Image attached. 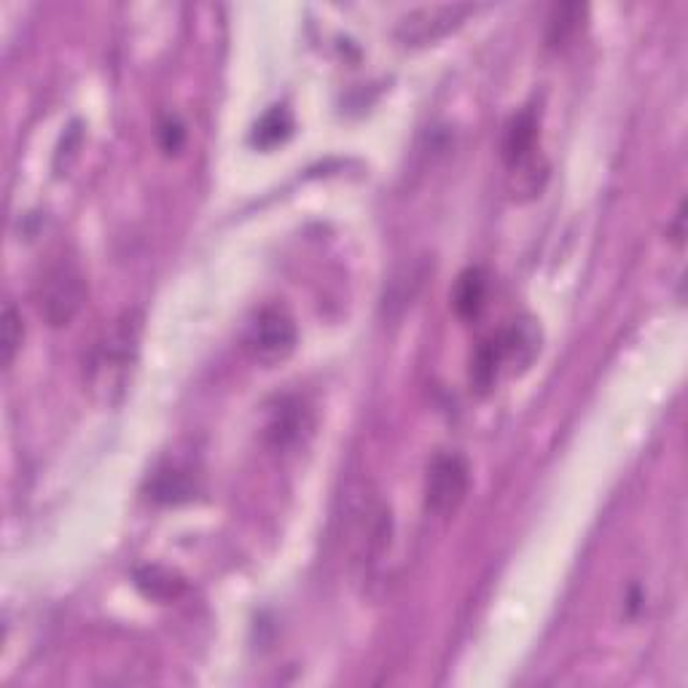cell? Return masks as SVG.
I'll use <instances>...</instances> for the list:
<instances>
[{"instance_id":"6da1fadb","label":"cell","mask_w":688,"mask_h":688,"mask_svg":"<svg viewBox=\"0 0 688 688\" xmlns=\"http://www.w3.org/2000/svg\"><path fill=\"white\" fill-rule=\"evenodd\" d=\"M503 159L514 197H535L546 184L549 164L538 151V116L533 108L520 110L509 121L503 138Z\"/></svg>"},{"instance_id":"7a4b0ae2","label":"cell","mask_w":688,"mask_h":688,"mask_svg":"<svg viewBox=\"0 0 688 688\" xmlns=\"http://www.w3.org/2000/svg\"><path fill=\"white\" fill-rule=\"evenodd\" d=\"M140 315L125 313L114 323L108 337L103 339L94 352L92 361V385L94 390L103 393L110 401L114 393H121L127 385V374L132 369L135 358H138V342H140Z\"/></svg>"},{"instance_id":"3957f363","label":"cell","mask_w":688,"mask_h":688,"mask_svg":"<svg viewBox=\"0 0 688 688\" xmlns=\"http://www.w3.org/2000/svg\"><path fill=\"white\" fill-rule=\"evenodd\" d=\"M86 302V280L75 261L60 258L46 269L38 288V310L51 328H62L81 313Z\"/></svg>"},{"instance_id":"277c9868","label":"cell","mask_w":688,"mask_h":688,"mask_svg":"<svg viewBox=\"0 0 688 688\" xmlns=\"http://www.w3.org/2000/svg\"><path fill=\"white\" fill-rule=\"evenodd\" d=\"M248 350L250 355L256 358L261 366L272 369L278 363L288 361L293 355L299 345V331H296V320H293L291 313L285 307H278V304H269L261 313L256 315V320L250 323L248 328Z\"/></svg>"},{"instance_id":"5b68a950","label":"cell","mask_w":688,"mask_h":688,"mask_svg":"<svg viewBox=\"0 0 688 688\" xmlns=\"http://www.w3.org/2000/svg\"><path fill=\"white\" fill-rule=\"evenodd\" d=\"M470 490V466L457 452H441L425 476V505L436 516L457 514Z\"/></svg>"},{"instance_id":"8992f818","label":"cell","mask_w":688,"mask_h":688,"mask_svg":"<svg viewBox=\"0 0 688 688\" xmlns=\"http://www.w3.org/2000/svg\"><path fill=\"white\" fill-rule=\"evenodd\" d=\"M474 5H431V9L411 11L398 25V38L404 44H433L441 35H446L455 25H460L463 16H468Z\"/></svg>"},{"instance_id":"52a82bcc","label":"cell","mask_w":688,"mask_h":688,"mask_svg":"<svg viewBox=\"0 0 688 688\" xmlns=\"http://www.w3.org/2000/svg\"><path fill=\"white\" fill-rule=\"evenodd\" d=\"M307 428V409L302 407V401L296 398H282L278 409L272 411L267 425V439L269 444L285 450V446L296 444L302 439V431Z\"/></svg>"},{"instance_id":"ba28073f","label":"cell","mask_w":688,"mask_h":688,"mask_svg":"<svg viewBox=\"0 0 688 688\" xmlns=\"http://www.w3.org/2000/svg\"><path fill=\"white\" fill-rule=\"evenodd\" d=\"M151 501L162 503V505H178L191 501L194 492H197V485L191 479V470L180 468V466H167L159 468L149 485Z\"/></svg>"},{"instance_id":"9c48e42d","label":"cell","mask_w":688,"mask_h":688,"mask_svg":"<svg viewBox=\"0 0 688 688\" xmlns=\"http://www.w3.org/2000/svg\"><path fill=\"white\" fill-rule=\"evenodd\" d=\"M135 584L151 599H175L184 592V579L159 564H143L135 570Z\"/></svg>"},{"instance_id":"30bf717a","label":"cell","mask_w":688,"mask_h":688,"mask_svg":"<svg viewBox=\"0 0 688 688\" xmlns=\"http://www.w3.org/2000/svg\"><path fill=\"white\" fill-rule=\"evenodd\" d=\"M487 299V278L481 269H466V272L457 278L455 293H452V302L460 317H476L485 307Z\"/></svg>"},{"instance_id":"8fae6325","label":"cell","mask_w":688,"mask_h":688,"mask_svg":"<svg viewBox=\"0 0 688 688\" xmlns=\"http://www.w3.org/2000/svg\"><path fill=\"white\" fill-rule=\"evenodd\" d=\"M584 14H586V5H581V3L555 5L549 16V33H546L549 46L560 49V46L570 44V40L579 35L581 25H584Z\"/></svg>"},{"instance_id":"7c38bea8","label":"cell","mask_w":688,"mask_h":688,"mask_svg":"<svg viewBox=\"0 0 688 688\" xmlns=\"http://www.w3.org/2000/svg\"><path fill=\"white\" fill-rule=\"evenodd\" d=\"M501 369H503V358H501V350H498L495 337H492L479 345L474 361H470V385H474L479 393H490L492 385H495L498 374H501Z\"/></svg>"},{"instance_id":"4fadbf2b","label":"cell","mask_w":688,"mask_h":688,"mask_svg":"<svg viewBox=\"0 0 688 688\" xmlns=\"http://www.w3.org/2000/svg\"><path fill=\"white\" fill-rule=\"evenodd\" d=\"M293 132V119L288 114V108L282 105H275L272 110L261 116V121L256 125V132H253V143L261 145V149H275L282 140H288V135Z\"/></svg>"},{"instance_id":"5bb4252c","label":"cell","mask_w":688,"mask_h":688,"mask_svg":"<svg viewBox=\"0 0 688 688\" xmlns=\"http://www.w3.org/2000/svg\"><path fill=\"white\" fill-rule=\"evenodd\" d=\"M22 339H25V326H22V315L11 302L3 307V323H0V352H3V366L9 369L14 363L16 352H20Z\"/></svg>"},{"instance_id":"9a60e30c","label":"cell","mask_w":688,"mask_h":688,"mask_svg":"<svg viewBox=\"0 0 688 688\" xmlns=\"http://www.w3.org/2000/svg\"><path fill=\"white\" fill-rule=\"evenodd\" d=\"M162 149L167 151V154H175V151L180 149V145H184V140H186V129H184V125H180V121H175V119H167L162 125Z\"/></svg>"}]
</instances>
